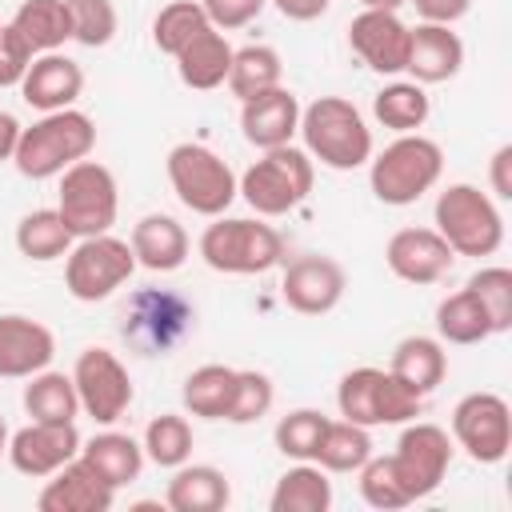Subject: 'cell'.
<instances>
[{
	"label": "cell",
	"mask_w": 512,
	"mask_h": 512,
	"mask_svg": "<svg viewBox=\"0 0 512 512\" xmlns=\"http://www.w3.org/2000/svg\"><path fill=\"white\" fill-rule=\"evenodd\" d=\"M284 80V64H280V52L268 48V44H248V48H236L232 52V68H228V88L232 96L248 100V96H260L268 88H276Z\"/></svg>",
	"instance_id": "e575fe53"
},
{
	"label": "cell",
	"mask_w": 512,
	"mask_h": 512,
	"mask_svg": "<svg viewBox=\"0 0 512 512\" xmlns=\"http://www.w3.org/2000/svg\"><path fill=\"white\" fill-rule=\"evenodd\" d=\"M452 440L476 464H500L512 448V408L500 392H468L452 408Z\"/></svg>",
	"instance_id": "7c38bea8"
},
{
	"label": "cell",
	"mask_w": 512,
	"mask_h": 512,
	"mask_svg": "<svg viewBox=\"0 0 512 512\" xmlns=\"http://www.w3.org/2000/svg\"><path fill=\"white\" fill-rule=\"evenodd\" d=\"M72 384L80 396V412H88L96 424H116L132 408V376L108 348H84L72 364Z\"/></svg>",
	"instance_id": "4fadbf2b"
},
{
	"label": "cell",
	"mask_w": 512,
	"mask_h": 512,
	"mask_svg": "<svg viewBox=\"0 0 512 512\" xmlns=\"http://www.w3.org/2000/svg\"><path fill=\"white\" fill-rule=\"evenodd\" d=\"M324 428H328V416L320 408H296V412L280 416L272 440H276L280 456H288V460H316Z\"/></svg>",
	"instance_id": "f35d334b"
},
{
	"label": "cell",
	"mask_w": 512,
	"mask_h": 512,
	"mask_svg": "<svg viewBox=\"0 0 512 512\" xmlns=\"http://www.w3.org/2000/svg\"><path fill=\"white\" fill-rule=\"evenodd\" d=\"M132 252H136V264L148 268V272H176L184 260H188V232L176 216L168 212H148L132 224Z\"/></svg>",
	"instance_id": "603a6c76"
},
{
	"label": "cell",
	"mask_w": 512,
	"mask_h": 512,
	"mask_svg": "<svg viewBox=\"0 0 512 512\" xmlns=\"http://www.w3.org/2000/svg\"><path fill=\"white\" fill-rule=\"evenodd\" d=\"M76 244V236L68 232V224L60 220L56 208H36V212H24L20 224H16V248L24 260H36V264H48V260H60L68 256V248Z\"/></svg>",
	"instance_id": "4dcf8cb0"
},
{
	"label": "cell",
	"mask_w": 512,
	"mask_h": 512,
	"mask_svg": "<svg viewBox=\"0 0 512 512\" xmlns=\"http://www.w3.org/2000/svg\"><path fill=\"white\" fill-rule=\"evenodd\" d=\"M232 392H236V368L228 364H200L188 372L184 380V408L200 420H224L232 408Z\"/></svg>",
	"instance_id": "f546056e"
},
{
	"label": "cell",
	"mask_w": 512,
	"mask_h": 512,
	"mask_svg": "<svg viewBox=\"0 0 512 512\" xmlns=\"http://www.w3.org/2000/svg\"><path fill=\"white\" fill-rule=\"evenodd\" d=\"M24 412L32 420H76L80 416V396L72 384V372H52L40 368L24 384Z\"/></svg>",
	"instance_id": "836d02e7"
},
{
	"label": "cell",
	"mask_w": 512,
	"mask_h": 512,
	"mask_svg": "<svg viewBox=\"0 0 512 512\" xmlns=\"http://www.w3.org/2000/svg\"><path fill=\"white\" fill-rule=\"evenodd\" d=\"M388 460L396 468V480H400L404 496L416 504V500L432 496L440 488V480L448 476L452 436L440 424L408 420L404 432H400V440H396V452H388Z\"/></svg>",
	"instance_id": "8fae6325"
},
{
	"label": "cell",
	"mask_w": 512,
	"mask_h": 512,
	"mask_svg": "<svg viewBox=\"0 0 512 512\" xmlns=\"http://www.w3.org/2000/svg\"><path fill=\"white\" fill-rule=\"evenodd\" d=\"M72 40L84 48H104L116 36V4L112 0H68Z\"/></svg>",
	"instance_id": "7bdbcfd3"
},
{
	"label": "cell",
	"mask_w": 512,
	"mask_h": 512,
	"mask_svg": "<svg viewBox=\"0 0 512 512\" xmlns=\"http://www.w3.org/2000/svg\"><path fill=\"white\" fill-rule=\"evenodd\" d=\"M32 60H36V52L24 44V36L12 24H4V32H0V88H20Z\"/></svg>",
	"instance_id": "ee69618b"
},
{
	"label": "cell",
	"mask_w": 512,
	"mask_h": 512,
	"mask_svg": "<svg viewBox=\"0 0 512 512\" xmlns=\"http://www.w3.org/2000/svg\"><path fill=\"white\" fill-rule=\"evenodd\" d=\"M276 400V384L268 372L256 368H236V392H232V408H228V424H252L260 416H268Z\"/></svg>",
	"instance_id": "60d3db41"
},
{
	"label": "cell",
	"mask_w": 512,
	"mask_h": 512,
	"mask_svg": "<svg viewBox=\"0 0 512 512\" xmlns=\"http://www.w3.org/2000/svg\"><path fill=\"white\" fill-rule=\"evenodd\" d=\"M80 460L96 468V476L108 480L112 488H124L144 472V444L132 440L128 432H96L92 440L80 444Z\"/></svg>",
	"instance_id": "4316f807"
},
{
	"label": "cell",
	"mask_w": 512,
	"mask_h": 512,
	"mask_svg": "<svg viewBox=\"0 0 512 512\" xmlns=\"http://www.w3.org/2000/svg\"><path fill=\"white\" fill-rule=\"evenodd\" d=\"M92 148H96L92 116L80 108H60V112H44L36 124L20 132L12 164L24 180H52L76 160L92 156Z\"/></svg>",
	"instance_id": "7a4b0ae2"
},
{
	"label": "cell",
	"mask_w": 512,
	"mask_h": 512,
	"mask_svg": "<svg viewBox=\"0 0 512 512\" xmlns=\"http://www.w3.org/2000/svg\"><path fill=\"white\" fill-rule=\"evenodd\" d=\"M240 128H244V140L252 148H280V144H292L296 128H300V100L292 88L276 84L260 96H248L240 100Z\"/></svg>",
	"instance_id": "ffe728a7"
},
{
	"label": "cell",
	"mask_w": 512,
	"mask_h": 512,
	"mask_svg": "<svg viewBox=\"0 0 512 512\" xmlns=\"http://www.w3.org/2000/svg\"><path fill=\"white\" fill-rule=\"evenodd\" d=\"M112 500H116V488L76 456L48 476V484L36 496V508L40 512H108Z\"/></svg>",
	"instance_id": "44dd1931"
},
{
	"label": "cell",
	"mask_w": 512,
	"mask_h": 512,
	"mask_svg": "<svg viewBox=\"0 0 512 512\" xmlns=\"http://www.w3.org/2000/svg\"><path fill=\"white\" fill-rule=\"evenodd\" d=\"M432 220L456 256H492L504 244V216L496 200L468 180L448 184L436 196Z\"/></svg>",
	"instance_id": "8992f818"
},
{
	"label": "cell",
	"mask_w": 512,
	"mask_h": 512,
	"mask_svg": "<svg viewBox=\"0 0 512 512\" xmlns=\"http://www.w3.org/2000/svg\"><path fill=\"white\" fill-rule=\"evenodd\" d=\"M164 168H168V184L176 200L196 216H224L228 204L240 196V184H236L240 176L208 144H196V140L176 144Z\"/></svg>",
	"instance_id": "ba28073f"
},
{
	"label": "cell",
	"mask_w": 512,
	"mask_h": 512,
	"mask_svg": "<svg viewBox=\"0 0 512 512\" xmlns=\"http://www.w3.org/2000/svg\"><path fill=\"white\" fill-rule=\"evenodd\" d=\"M232 52H236V48L224 40V32L208 24V28L196 32L172 60H176V72H180V80H184L188 88H196V92H212V88H220V84L228 80Z\"/></svg>",
	"instance_id": "d4e9b609"
},
{
	"label": "cell",
	"mask_w": 512,
	"mask_h": 512,
	"mask_svg": "<svg viewBox=\"0 0 512 512\" xmlns=\"http://www.w3.org/2000/svg\"><path fill=\"white\" fill-rule=\"evenodd\" d=\"M464 288H472L476 300L484 304V312L492 320V336H500V332L512 328V272L508 268H500V264L480 268V272L468 276Z\"/></svg>",
	"instance_id": "ab89813d"
},
{
	"label": "cell",
	"mask_w": 512,
	"mask_h": 512,
	"mask_svg": "<svg viewBox=\"0 0 512 512\" xmlns=\"http://www.w3.org/2000/svg\"><path fill=\"white\" fill-rule=\"evenodd\" d=\"M388 372L396 380H404L412 392L428 396L444 384L448 376V352L440 344V336H404L396 348H392V364Z\"/></svg>",
	"instance_id": "484cf974"
},
{
	"label": "cell",
	"mask_w": 512,
	"mask_h": 512,
	"mask_svg": "<svg viewBox=\"0 0 512 512\" xmlns=\"http://www.w3.org/2000/svg\"><path fill=\"white\" fill-rule=\"evenodd\" d=\"M440 172H444V148L420 132H400L384 152L368 160L372 196L392 208L416 204L424 192L440 184Z\"/></svg>",
	"instance_id": "3957f363"
},
{
	"label": "cell",
	"mask_w": 512,
	"mask_h": 512,
	"mask_svg": "<svg viewBox=\"0 0 512 512\" xmlns=\"http://www.w3.org/2000/svg\"><path fill=\"white\" fill-rule=\"evenodd\" d=\"M488 184H492L496 200H512V144H500V148L492 152Z\"/></svg>",
	"instance_id": "7dc6e473"
},
{
	"label": "cell",
	"mask_w": 512,
	"mask_h": 512,
	"mask_svg": "<svg viewBox=\"0 0 512 512\" xmlns=\"http://www.w3.org/2000/svg\"><path fill=\"white\" fill-rule=\"evenodd\" d=\"M56 212L76 240L112 232L116 212H120V188H116L112 168H104L100 160H88V156L76 160L72 168H64L60 192H56Z\"/></svg>",
	"instance_id": "9c48e42d"
},
{
	"label": "cell",
	"mask_w": 512,
	"mask_h": 512,
	"mask_svg": "<svg viewBox=\"0 0 512 512\" xmlns=\"http://www.w3.org/2000/svg\"><path fill=\"white\" fill-rule=\"evenodd\" d=\"M408 36H412V28H408L396 12H388V8H364V12L352 16V24H348V44H352V52H356L372 72H380V76L404 72V64H408Z\"/></svg>",
	"instance_id": "e0dca14e"
},
{
	"label": "cell",
	"mask_w": 512,
	"mask_h": 512,
	"mask_svg": "<svg viewBox=\"0 0 512 512\" xmlns=\"http://www.w3.org/2000/svg\"><path fill=\"white\" fill-rule=\"evenodd\" d=\"M368 456H372L368 428H360L352 420H328V428L320 436V448H316V464L324 472H356Z\"/></svg>",
	"instance_id": "d590c367"
},
{
	"label": "cell",
	"mask_w": 512,
	"mask_h": 512,
	"mask_svg": "<svg viewBox=\"0 0 512 512\" xmlns=\"http://www.w3.org/2000/svg\"><path fill=\"white\" fill-rule=\"evenodd\" d=\"M408 4H416L424 24H448V28L460 16H468V8H472V0H408Z\"/></svg>",
	"instance_id": "bcb514c9"
},
{
	"label": "cell",
	"mask_w": 512,
	"mask_h": 512,
	"mask_svg": "<svg viewBox=\"0 0 512 512\" xmlns=\"http://www.w3.org/2000/svg\"><path fill=\"white\" fill-rule=\"evenodd\" d=\"M204 28H208V16H204L200 0H172V4H164V8L156 12V20H152V40H156L160 52L176 56V52H180L196 32H204Z\"/></svg>",
	"instance_id": "74e56055"
},
{
	"label": "cell",
	"mask_w": 512,
	"mask_h": 512,
	"mask_svg": "<svg viewBox=\"0 0 512 512\" xmlns=\"http://www.w3.org/2000/svg\"><path fill=\"white\" fill-rule=\"evenodd\" d=\"M264 4H268V0H200L208 24L220 28V32H232V28L252 24V20L264 12Z\"/></svg>",
	"instance_id": "f6af8a7d"
},
{
	"label": "cell",
	"mask_w": 512,
	"mask_h": 512,
	"mask_svg": "<svg viewBox=\"0 0 512 512\" xmlns=\"http://www.w3.org/2000/svg\"><path fill=\"white\" fill-rule=\"evenodd\" d=\"M272 512H328L332 508V480L316 460H296L268 496Z\"/></svg>",
	"instance_id": "83f0119b"
},
{
	"label": "cell",
	"mask_w": 512,
	"mask_h": 512,
	"mask_svg": "<svg viewBox=\"0 0 512 512\" xmlns=\"http://www.w3.org/2000/svg\"><path fill=\"white\" fill-rule=\"evenodd\" d=\"M232 500V484L220 468L212 464H180L172 468V480H168V492H164V504L172 512H224Z\"/></svg>",
	"instance_id": "cb8c5ba5"
},
{
	"label": "cell",
	"mask_w": 512,
	"mask_h": 512,
	"mask_svg": "<svg viewBox=\"0 0 512 512\" xmlns=\"http://www.w3.org/2000/svg\"><path fill=\"white\" fill-rule=\"evenodd\" d=\"M0 32H4V24H0Z\"/></svg>",
	"instance_id": "f5cc1de1"
},
{
	"label": "cell",
	"mask_w": 512,
	"mask_h": 512,
	"mask_svg": "<svg viewBox=\"0 0 512 512\" xmlns=\"http://www.w3.org/2000/svg\"><path fill=\"white\" fill-rule=\"evenodd\" d=\"M20 132H24V124H20V120H16L12 112H4V108H0V164L16 156V144H20Z\"/></svg>",
	"instance_id": "681fc988"
},
{
	"label": "cell",
	"mask_w": 512,
	"mask_h": 512,
	"mask_svg": "<svg viewBox=\"0 0 512 512\" xmlns=\"http://www.w3.org/2000/svg\"><path fill=\"white\" fill-rule=\"evenodd\" d=\"M464 68V40L448 24H416L408 36V64L404 72L416 84H444Z\"/></svg>",
	"instance_id": "7402d4cb"
},
{
	"label": "cell",
	"mask_w": 512,
	"mask_h": 512,
	"mask_svg": "<svg viewBox=\"0 0 512 512\" xmlns=\"http://www.w3.org/2000/svg\"><path fill=\"white\" fill-rule=\"evenodd\" d=\"M364 8H388V12H400V4H408V0H360Z\"/></svg>",
	"instance_id": "f907efd6"
},
{
	"label": "cell",
	"mask_w": 512,
	"mask_h": 512,
	"mask_svg": "<svg viewBox=\"0 0 512 512\" xmlns=\"http://www.w3.org/2000/svg\"><path fill=\"white\" fill-rule=\"evenodd\" d=\"M132 272H136V252L128 240H120L112 232L84 236L64 256V288L80 304L108 300L120 284L132 280Z\"/></svg>",
	"instance_id": "30bf717a"
},
{
	"label": "cell",
	"mask_w": 512,
	"mask_h": 512,
	"mask_svg": "<svg viewBox=\"0 0 512 512\" xmlns=\"http://www.w3.org/2000/svg\"><path fill=\"white\" fill-rule=\"evenodd\" d=\"M8 452V428H4V420H0V456Z\"/></svg>",
	"instance_id": "816d5d0a"
},
{
	"label": "cell",
	"mask_w": 512,
	"mask_h": 512,
	"mask_svg": "<svg viewBox=\"0 0 512 512\" xmlns=\"http://www.w3.org/2000/svg\"><path fill=\"white\" fill-rule=\"evenodd\" d=\"M336 408L344 420L360 428H380V424H408L424 412V396L412 392L404 380H396L388 368H352L336 384Z\"/></svg>",
	"instance_id": "52a82bcc"
},
{
	"label": "cell",
	"mask_w": 512,
	"mask_h": 512,
	"mask_svg": "<svg viewBox=\"0 0 512 512\" xmlns=\"http://www.w3.org/2000/svg\"><path fill=\"white\" fill-rule=\"evenodd\" d=\"M384 264L404 284H436L452 272L456 252L436 228H400L384 244Z\"/></svg>",
	"instance_id": "2e32d148"
},
{
	"label": "cell",
	"mask_w": 512,
	"mask_h": 512,
	"mask_svg": "<svg viewBox=\"0 0 512 512\" xmlns=\"http://www.w3.org/2000/svg\"><path fill=\"white\" fill-rule=\"evenodd\" d=\"M300 140L312 160L332 172H352L372 160V128L364 112L344 96H316L300 108Z\"/></svg>",
	"instance_id": "6da1fadb"
},
{
	"label": "cell",
	"mask_w": 512,
	"mask_h": 512,
	"mask_svg": "<svg viewBox=\"0 0 512 512\" xmlns=\"http://www.w3.org/2000/svg\"><path fill=\"white\" fill-rule=\"evenodd\" d=\"M312 180H316L312 156L296 144H280V148H264V156L252 160L236 184L256 216H288L308 200Z\"/></svg>",
	"instance_id": "5b68a950"
},
{
	"label": "cell",
	"mask_w": 512,
	"mask_h": 512,
	"mask_svg": "<svg viewBox=\"0 0 512 512\" xmlns=\"http://www.w3.org/2000/svg\"><path fill=\"white\" fill-rule=\"evenodd\" d=\"M80 444L84 440L76 432V420H32L8 436V460L20 476L48 480L68 460L80 456Z\"/></svg>",
	"instance_id": "5bb4252c"
},
{
	"label": "cell",
	"mask_w": 512,
	"mask_h": 512,
	"mask_svg": "<svg viewBox=\"0 0 512 512\" xmlns=\"http://www.w3.org/2000/svg\"><path fill=\"white\" fill-rule=\"evenodd\" d=\"M436 336L440 344H480L492 336V320L472 288H460L436 304Z\"/></svg>",
	"instance_id": "1f68e13d"
},
{
	"label": "cell",
	"mask_w": 512,
	"mask_h": 512,
	"mask_svg": "<svg viewBox=\"0 0 512 512\" xmlns=\"http://www.w3.org/2000/svg\"><path fill=\"white\" fill-rule=\"evenodd\" d=\"M8 24L24 36V44H28L36 56H40V52H60V44L72 40L68 0H24Z\"/></svg>",
	"instance_id": "f1b7e54d"
},
{
	"label": "cell",
	"mask_w": 512,
	"mask_h": 512,
	"mask_svg": "<svg viewBox=\"0 0 512 512\" xmlns=\"http://www.w3.org/2000/svg\"><path fill=\"white\" fill-rule=\"evenodd\" d=\"M284 236L248 216H212V224L200 232V256L212 272L224 276H264L284 264Z\"/></svg>",
	"instance_id": "277c9868"
},
{
	"label": "cell",
	"mask_w": 512,
	"mask_h": 512,
	"mask_svg": "<svg viewBox=\"0 0 512 512\" xmlns=\"http://www.w3.org/2000/svg\"><path fill=\"white\" fill-rule=\"evenodd\" d=\"M344 288H348L344 264L332 260V256H320V252L296 256L284 268V280H280L284 304L292 312H300V316H324V312H332L344 300Z\"/></svg>",
	"instance_id": "9a60e30c"
},
{
	"label": "cell",
	"mask_w": 512,
	"mask_h": 512,
	"mask_svg": "<svg viewBox=\"0 0 512 512\" xmlns=\"http://www.w3.org/2000/svg\"><path fill=\"white\" fill-rule=\"evenodd\" d=\"M56 356V336L48 324L4 312L0 316V380H28L40 368H48Z\"/></svg>",
	"instance_id": "ac0fdd59"
},
{
	"label": "cell",
	"mask_w": 512,
	"mask_h": 512,
	"mask_svg": "<svg viewBox=\"0 0 512 512\" xmlns=\"http://www.w3.org/2000/svg\"><path fill=\"white\" fill-rule=\"evenodd\" d=\"M356 476H360V496H364V504H372V508H380V512H392V508H408V504H412V500L404 496V488H400L396 468H392L388 456H368V460L356 468Z\"/></svg>",
	"instance_id": "b9f144b4"
},
{
	"label": "cell",
	"mask_w": 512,
	"mask_h": 512,
	"mask_svg": "<svg viewBox=\"0 0 512 512\" xmlns=\"http://www.w3.org/2000/svg\"><path fill=\"white\" fill-rule=\"evenodd\" d=\"M80 92H84V68L64 52H40L20 80V96L36 112L76 108Z\"/></svg>",
	"instance_id": "d6986e66"
},
{
	"label": "cell",
	"mask_w": 512,
	"mask_h": 512,
	"mask_svg": "<svg viewBox=\"0 0 512 512\" xmlns=\"http://www.w3.org/2000/svg\"><path fill=\"white\" fill-rule=\"evenodd\" d=\"M140 444H144V460H152L160 468H180L192 456V424L176 412H160L148 420Z\"/></svg>",
	"instance_id": "8d00e7d4"
},
{
	"label": "cell",
	"mask_w": 512,
	"mask_h": 512,
	"mask_svg": "<svg viewBox=\"0 0 512 512\" xmlns=\"http://www.w3.org/2000/svg\"><path fill=\"white\" fill-rule=\"evenodd\" d=\"M268 4H276V12H280L284 20L308 24V20H320V16L328 12L332 0H268Z\"/></svg>",
	"instance_id": "c3c4849f"
},
{
	"label": "cell",
	"mask_w": 512,
	"mask_h": 512,
	"mask_svg": "<svg viewBox=\"0 0 512 512\" xmlns=\"http://www.w3.org/2000/svg\"><path fill=\"white\" fill-rule=\"evenodd\" d=\"M428 112H432V100H428L424 84H416V80H392V84H384V88L372 96V116H376L384 128H392L396 136L424 128Z\"/></svg>",
	"instance_id": "d6a6232c"
}]
</instances>
